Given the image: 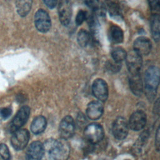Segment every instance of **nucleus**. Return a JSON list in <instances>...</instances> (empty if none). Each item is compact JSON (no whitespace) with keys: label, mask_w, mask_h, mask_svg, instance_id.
<instances>
[{"label":"nucleus","mask_w":160,"mask_h":160,"mask_svg":"<svg viewBox=\"0 0 160 160\" xmlns=\"http://www.w3.org/2000/svg\"><path fill=\"white\" fill-rule=\"evenodd\" d=\"M88 18V15L86 11L84 10H79L76 15L75 22L77 26L81 25L83 22Z\"/></svg>","instance_id":"27"},{"label":"nucleus","mask_w":160,"mask_h":160,"mask_svg":"<svg viewBox=\"0 0 160 160\" xmlns=\"http://www.w3.org/2000/svg\"><path fill=\"white\" fill-rule=\"evenodd\" d=\"M129 83L132 92L136 96H141L143 92V84L140 73L130 74Z\"/></svg>","instance_id":"16"},{"label":"nucleus","mask_w":160,"mask_h":160,"mask_svg":"<svg viewBox=\"0 0 160 160\" xmlns=\"http://www.w3.org/2000/svg\"><path fill=\"white\" fill-rule=\"evenodd\" d=\"M44 4L50 9L54 8L57 4H58V0H42Z\"/></svg>","instance_id":"31"},{"label":"nucleus","mask_w":160,"mask_h":160,"mask_svg":"<svg viewBox=\"0 0 160 160\" xmlns=\"http://www.w3.org/2000/svg\"><path fill=\"white\" fill-rule=\"evenodd\" d=\"M45 148L47 149L52 160H67L70 154V146L66 139L48 141Z\"/></svg>","instance_id":"2"},{"label":"nucleus","mask_w":160,"mask_h":160,"mask_svg":"<svg viewBox=\"0 0 160 160\" xmlns=\"http://www.w3.org/2000/svg\"><path fill=\"white\" fill-rule=\"evenodd\" d=\"M93 95L99 101H105L108 97V86L106 82L101 78L95 79L92 85Z\"/></svg>","instance_id":"10"},{"label":"nucleus","mask_w":160,"mask_h":160,"mask_svg":"<svg viewBox=\"0 0 160 160\" xmlns=\"http://www.w3.org/2000/svg\"><path fill=\"white\" fill-rule=\"evenodd\" d=\"M91 34L84 29H81L77 35V41L78 44L82 48H86L90 42Z\"/></svg>","instance_id":"23"},{"label":"nucleus","mask_w":160,"mask_h":160,"mask_svg":"<svg viewBox=\"0 0 160 160\" xmlns=\"http://www.w3.org/2000/svg\"><path fill=\"white\" fill-rule=\"evenodd\" d=\"M34 24L41 32H47L51 28V21L48 13L42 9H38L34 14Z\"/></svg>","instance_id":"4"},{"label":"nucleus","mask_w":160,"mask_h":160,"mask_svg":"<svg viewBox=\"0 0 160 160\" xmlns=\"http://www.w3.org/2000/svg\"><path fill=\"white\" fill-rule=\"evenodd\" d=\"M59 19L63 26H68L71 22L72 9L69 0H60L58 8Z\"/></svg>","instance_id":"6"},{"label":"nucleus","mask_w":160,"mask_h":160,"mask_svg":"<svg viewBox=\"0 0 160 160\" xmlns=\"http://www.w3.org/2000/svg\"><path fill=\"white\" fill-rule=\"evenodd\" d=\"M46 125V119L42 116H38L32 121L31 125V130L34 134H38L45 130Z\"/></svg>","instance_id":"19"},{"label":"nucleus","mask_w":160,"mask_h":160,"mask_svg":"<svg viewBox=\"0 0 160 160\" xmlns=\"http://www.w3.org/2000/svg\"><path fill=\"white\" fill-rule=\"evenodd\" d=\"M150 24L152 36L155 41L158 42L160 39V18L158 13L152 16Z\"/></svg>","instance_id":"20"},{"label":"nucleus","mask_w":160,"mask_h":160,"mask_svg":"<svg viewBox=\"0 0 160 160\" xmlns=\"http://www.w3.org/2000/svg\"><path fill=\"white\" fill-rule=\"evenodd\" d=\"M84 134L85 138L89 142L96 144L102 139L104 132L101 124L91 123L86 127Z\"/></svg>","instance_id":"3"},{"label":"nucleus","mask_w":160,"mask_h":160,"mask_svg":"<svg viewBox=\"0 0 160 160\" xmlns=\"http://www.w3.org/2000/svg\"><path fill=\"white\" fill-rule=\"evenodd\" d=\"M128 123L123 117H118L112 124V134L115 138L119 140L124 139L128 133Z\"/></svg>","instance_id":"11"},{"label":"nucleus","mask_w":160,"mask_h":160,"mask_svg":"<svg viewBox=\"0 0 160 160\" xmlns=\"http://www.w3.org/2000/svg\"><path fill=\"white\" fill-rule=\"evenodd\" d=\"M32 0H16V8L18 14L21 17L26 16L30 12Z\"/></svg>","instance_id":"18"},{"label":"nucleus","mask_w":160,"mask_h":160,"mask_svg":"<svg viewBox=\"0 0 160 160\" xmlns=\"http://www.w3.org/2000/svg\"><path fill=\"white\" fill-rule=\"evenodd\" d=\"M127 55V52L126 51L121 48V47H116L114 48L111 51V56L112 60L117 62H121L126 59Z\"/></svg>","instance_id":"25"},{"label":"nucleus","mask_w":160,"mask_h":160,"mask_svg":"<svg viewBox=\"0 0 160 160\" xmlns=\"http://www.w3.org/2000/svg\"><path fill=\"white\" fill-rule=\"evenodd\" d=\"M159 70L156 66L149 67L144 74V92L149 101L154 99L159 83Z\"/></svg>","instance_id":"1"},{"label":"nucleus","mask_w":160,"mask_h":160,"mask_svg":"<svg viewBox=\"0 0 160 160\" xmlns=\"http://www.w3.org/2000/svg\"><path fill=\"white\" fill-rule=\"evenodd\" d=\"M108 36L110 41L114 44H119L123 41L124 32L117 25H112L109 29Z\"/></svg>","instance_id":"17"},{"label":"nucleus","mask_w":160,"mask_h":160,"mask_svg":"<svg viewBox=\"0 0 160 160\" xmlns=\"http://www.w3.org/2000/svg\"><path fill=\"white\" fill-rule=\"evenodd\" d=\"M106 66H107L108 69L113 72L119 71L121 67V64L120 62H117L114 60L113 61H108Z\"/></svg>","instance_id":"28"},{"label":"nucleus","mask_w":160,"mask_h":160,"mask_svg":"<svg viewBox=\"0 0 160 160\" xmlns=\"http://www.w3.org/2000/svg\"><path fill=\"white\" fill-rule=\"evenodd\" d=\"M155 143H156V149L158 151L159 149V142H160V136H159V128L157 130V132H156V136L155 138Z\"/></svg>","instance_id":"32"},{"label":"nucleus","mask_w":160,"mask_h":160,"mask_svg":"<svg viewBox=\"0 0 160 160\" xmlns=\"http://www.w3.org/2000/svg\"><path fill=\"white\" fill-rule=\"evenodd\" d=\"M0 156L4 160H10L11 154L8 146L5 144H0Z\"/></svg>","instance_id":"26"},{"label":"nucleus","mask_w":160,"mask_h":160,"mask_svg":"<svg viewBox=\"0 0 160 160\" xmlns=\"http://www.w3.org/2000/svg\"><path fill=\"white\" fill-rule=\"evenodd\" d=\"M0 114L2 120L8 119L12 114V109L10 108H3L0 109Z\"/></svg>","instance_id":"30"},{"label":"nucleus","mask_w":160,"mask_h":160,"mask_svg":"<svg viewBox=\"0 0 160 160\" xmlns=\"http://www.w3.org/2000/svg\"><path fill=\"white\" fill-rule=\"evenodd\" d=\"M148 1L151 11L156 14V12L159 11L160 8L159 0H148Z\"/></svg>","instance_id":"29"},{"label":"nucleus","mask_w":160,"mask_h":160,"mask_svg":"<svg viewBox=\"0 0 160 160\" xmlns=\"http://www.w3.org/2000/svg\"><path fill=\"white\" fill-rule=\"evenodd\" d=\"M88 23L91 31V35H92V38L96 42H98L99 40V22L96 16L91 15L88 18Z\"/></svg>","instance_id":"21"},{"label":"nucleus","mask_w":160,"mask_h":160,"mask_svg":"<svg viewBox=\"0 0 160 160\" xmlns=\"http://www.w3.org/2000/svg\"><path fill=\"white\" fill-rule=\"evenodd\" d=\"M103 109L104 108L101 101H94L88 104L86 109V114L90 119L96 120L101 117Z\"/></svg>","instance_id":"15"},{"label":"nucleus","mask_w":160,"mask_h":160,"mask_svg":"<svg viewBox=\"0 0 160 160\" xmlns=\"http://www.w3.org/2000/svg\"><path fill=\"white\" fill-rule=\"evenodd\" d=\"M133 48L134 51L140 56H147L151 52L152 44L148 38L140 36L134 41Z\"/></svg>","instance_id":"14"},{"label":"nucleus","mask_w":160,"mask_h":160,"mask_svg":"<svg viewBox=\"0 0 160 160\" xmlns=\"http://www.w3.org/2000/svg\"><path fill=\"white\" fill-rule=\"evenodd\" d=\"M44 152V146L40 141L32 142L28 148L26 160H41Z\"/></svg>","instance_id":"13"},{"label":"nucleus","mask_w":160,"mask_h":160,"mask_svg":"<svg viewBox=\"0 0 160 160\" xmlns=\"http://www.w3.org/2000/svg\"><path fill=\"white\" fill-rule=\"evenodd\" d=\"M86 4L96 12L98 15H103L104 14L105 9L102 6L99 0H84Z\"/></svg>","instance_id":"24"},{"label":"nucleus","mask_w":160,"mask_h":160,"mask_svg":"<svg viewBox=\"0 0 160 160\" xmlns=\"http://www.w3.org/2000/svg\"><path fill=\"white\" fill-rule=\"evenodd\" d=\"M146 114L141 110L134 112L129 118L128 126L133 131L142 129L146 124Z\"/></svg>","instance_id":"12"},{"label":"nucleus","mask_w":160,"mask_h":160,"mask_svg":"<svg viewBox=\"0 0 160 160\" xmlns=\"http://www.w3.org/2000/svg\"><path fill=\"white\" fill-rule=\"evenodd\" d=\"M126 160H128V159H126Z\"/></svg>","instance_id":"35"},{"label":"nucleus","mask_w":160,"mask_h":160,"mask_svg":"<svg viewBox=\"0 0 160 160\" xmlns=\"http://www.w3.org/2000/svg\"><path fill=\"white\" fill-rule=\"evenodd\" d=\"M125 59L128 69L130 74L139 73L142 66L141 56L133 50L127 53Z\"/></svg>","instance_id":"7"},{"label":"nucleus","mask_w":160,"mask_h":160,"mask_svg":"<svg viewBox=\"0 0 160 160\" xmlns=\"http://www.w3.org/2000/svg\"><path fill=\"white\" fill-rule=\"evenodd\" d=\"M107 9L110 16L115 19H121L122 18V12L119 2L106 3Z\"/></svg>","instance_id":"22"},{"label":"nucleus","mask_w":160,"mask_h":160,"mask_svg":"<svg viewBox=\"0 0 160 160\" xmlns=\"http://www.w3.org/2000/svg\"><path fill=\"white\" fill-rule=\"evenodd\" d=\"M2 120V118H1V114H0V122H1V121Z\"/></svg>","instance_id":"34"},{"label":"nucleus","mask_w":160,"mask_h":160,"mask_svg":"<svg viewBox=\"0 0 160 160\" xmlns=\"http://www.w3.org/2000/svg\"><path fill=\"white\" fill-rule=\"evenodd\" d=\"M75 131V123L70 116H65L60 122L59 133L61 138L67 139L72 137Z\"/></svg>","instance_id":"8"},{"label":"nucleus","mask_w":160,"mask_h":160,"mask_svg":"<svg viewBox=\"0 0 160 160\" xmlns=\"http://www.w3.org/2000/svg\"><path fill=\"white\" fill-rule=\"evenodd\" d=\"M105 3H109V2H119L118 0H104Z\"/></svg>","instance_id":"33"},{"label":"nucleus","mask_w":160,"mask_h":160,"mask_svg":"<svg viewBox=\"0 0 160 160\" xmlns=\"http://www.w3.org/2000/svg\"><path fill=\"white\" fill-rule=\"evenodd\" d=\"M29 131L25 129H19L13 132L11 142L12 147L16 150L20 151L26 146L29 142Z\"/></svg>","instance_id":"5"},{"label":"nucleus","mask_w":160,"mask_h":160,"mask_svg":"<svg viewBox=\"0 0 160 160\" xmlns=\"http://www.w3.org/2000/svg\"><path fill=\"white\" fill-rule=\"evenodd\" d=\"M29 114L30 108L28 106H24L21 108L10 124V131L14 132L20 129L28 121Z\"/></svg>","instance_id":"9"}]
</instances>
